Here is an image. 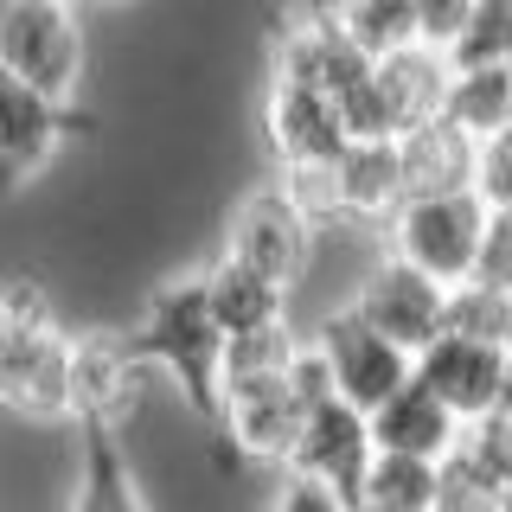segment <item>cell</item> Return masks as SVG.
Masks as SVG:
<instances>
[{
  "label": "cell",
  "mask_w": 512,
  "mask_h": 512,
  "mask_svg": "<svg viewBox=\"0 0 512 512\" xmlns=\"http://www.w3.org/2000/svg\"><path fill=\"white\" fill-rule=\"evenodd\" d=\"M128 340H135V352L148 365H160V372L173 378V391H180L192 410L218 423V404H224V340H231V333H224L218 314H212L205 269H199V276L167 282V288H154Z\"/></svg>",
  "instance_id": "1"
},
{
  "label": "cell",
  "mask_w": 512,
  "mask_h": 512,
  "mask_svg": "<svg viewBox=\"0 0 512 512\" xmlns=\"http://www.w3.org/2000/svg\"><path fill=\"white\" fill-rule=\"evenodd\" d=\"M0 404L20 416H71V340L32 282H0Z\"/></svg>",
  "instance_id": "2"
},
{
  "label": "cell",
  "mask_w": 512,
  "mask_h": 512,
  "mask_svg": "<svg viewBox=\"0 0 512 512\" xmlns=\"http://www.w3.org/2000/svg\"><path fill=\"white\" fill-rule=\"evenodd\" d=\"M487 212L493 205L480 199V186H461V192H410L391 218H384V250L416 263L423 276L436 282H468L474 263H480V237H487Z\"/></svg>",
  "instance_id": "3"
},
{
  "label": "cell",
  "mask_w": 512,
  "mask_h": 512,
  "mask_svg": "<svg viewBox=\"0 0 512 512\" xmlns=\"http://www.w3.org/2000/svg\"><path fill=\"white\" fill-rule=\"evenodd\" d=\"M0 64L32 90L71 103L84 77V26L64 0H0Z\"/></svg>",
  "instance_id": "4"
},
{
  "label": "cell",
  "mask_w": 512,
  "mask_h": 512,
  "mask_svg": "<svg viewBox=\"0 0 512 512\" xmlns=\"http://www.w3.org/2000/svg\"><path fill=\"white\" fill-rule=\"evenodd\" d=\"M308 340L320 346V359H327L333 391H340L346 404H359L365 416H372L391 391H404V384L416 378V352L397 346L391 333H378L372 320L352 308V301H346V308H333V314L308 333Z\"/></svg>",
  "instance_id": "5"
},
{
  "label": "cell",
  "mask_w": 512,
  "mask_h": 512,
  "mask_svg": "<svg viewBox=\"0 0 512 512\" xmlns=\"http://www.w3.org/2000/svg\"><path fill=\"white\" fill-rule=\"evenodd\" d=\"M314 218L301 212L295 199H288L282 186H256L237 199L231 224H224V256H237V263H250L256 276L295 288L301 269L314 263Z\"/></svg>",
  "instance_id": "6"
},
{
  "label": "cell",
  "mask_w": 512,
  "mask_h": 512,
  "mask_svg": "<svg viewBox=\"0 0 512 512\" xmlns=\"http://www.w3.org/2000/svg\"><path fill=\"white\" fill-rule=\"evenodd\" d=\"M352 308L372 320L378 333H391L397 346L423 352L429 340L448 333V282L423 276L416 263H404V256H391V250H378L372 269L352 288Z\"/></svg>",
  "instance_id": "7"
},
{
  "label": "cell",
  "mask_w": 512,
  "mask_h": 512,
  "mask_svg": "<svg viewBox=\"0 0 512 512\" xmlns=\"http://www.w3.org/2000/svg\"><path fill=\"white\" fill-rule=\"evenodd\" d=\"M378 461V436H372V416L359 404H346V397H327L320 410H308V423H301V442L295 455H288L282 474H301V480H320L327 493H340L352 506L365 493V474H372Z\"/></svg>",
  "instance_id": "8"
},
{
  "label": "cell",
  "mask_w": 512,
  "mask_h": 512,
  "mask_svg": "<svg viewBox=\"0 0 512 512\" xmlns=\"http://www.w3.org/2000/svg\"><path fill=\"white\" fill-rule=\"evenodd\" d=\"M372 52H365L352 32L333 20V7H308L301 20H288L269 45V77L282 84H308V90H327V96H346L352 84L372 77Z\"/></svg>",
  "instance_id": "9"
},
{
  "label": "cell",
  "mask_w": 512,
  "mask_h": 512,
  "mask_svg": "<svg viewBox=\"0 0 512 512\" xmlns=\"http://www.w3.org/2000/svg\"><path fill=\"white\" fill-rule=\"evenodd\" d=\"M301 423H308V404L295 397L288 372L224 384L218 429L244 461H256V468H288V455H295V442H301Z\"/></svg>",
  "instance_id": "10"
},
{
  "label": "cell",
  "mask_w": 512,
  "mask_h": 512,
  "mask_svg": "<svg viewBox=\"0 0 512 512\" xmlns=\"http://www.w3.org/2000/svg\"><path fill=\"white\" fill-rule=\"evenodd\" d=\"M148 359L135 352L128 333H84L71 340V416L84 429H116L141 404Z\"/></svg>",
  "instance_id": "11"
},
{
  "label": "cell",
  "mask_w": 512,
  "mask_h": 512,
  "mask_svg": "<svg viewBox=\"0 0 512 512\" xmlns=\"http://www.w3.org/2000/svg\"><path fill=\"white\" fill-rule=\"evenodd\" d=\"M263 141H269V154H276V167H308V160H340L352 148V128H346L340 96L269 77Z\"/></svg>",
  "instance_id": "12"
},
{
  "label": "cell",
  "mask_w": 512,
  "mask_h": 512,
  "mask_svg": "<svg viewBox=\"0 0 512 512\" xmlns=\"http://www.w3.org/2000/svg\"><path fill=\"white\" fill-rule=\"evenodd\" d=\"M64 135H71V103L32 90L0 64V186H26L32 173H45Z\"/></svg>",
  "instance_id": "13"
},
{
  "label": "cell",
  "mask_w": 512,
  "mask_h": 512,
  "mask_svg": "<svg viewBox=\"0 0 512 512\" xmlns=\"http://www.w3.org/2000/svg\"><path fill=\"white\" fill-rule=\"evenodd\" d=\"M416 378H423L461 423H487V416L500 410V391H506V346L442 333V340H429L416 352Z\"/></svg>",
  "instance_id": "14"
},
{
  "label": "cell",
  "mask_w": 512,
  "mask_h": 512,
  "mask_svg": "<svg viewBox=\"0 0 512 512\" xmlns=\"http://www.w3.org/2000/svg\"><path fill=\"white\" fill-rule=\"evenodd\" d=\"M372 84H378V103H384V128H391V141H397V135L436 122L442 109H448L455 64H448V52H436V45L416 39V45H404V52H384L378 58Z\"/></svg>",
  "instance_id": "15"
},
{
  "label": "cell",
  "mask_w": 512,
  "mask_h": 512,
  "mask_svg": "<svg viewBox=\"0 0 512 512\" xmlns=\"http://www.w3.org/2000/svg\"><path fill=\"white\" fill-rule=\"evenodd\" d=\"M372 436H378L384 455L448 461V455L461 448V436H468V423H461V416L448 410L423 378H410L404 391H391V397H384V404L372 410Z\"/></svg>",
  "instance_id": "16"
},
{
  "label": "cell",
  "mask_w": 512,
  "mask_h": 512,
  "mask_svg": "<svg viewBox=\"0 0 512 512\" xmlns=\"http://www.w3.org/2000/svg\"><path fill=\"white\" fill-rule=\"evenodd\" d=\"M333 180H340V218L346 224L384 231V218L404 205V160H397V141H352V148L333 160Z\"/></svg>",
  "instance_id": "17"
},
{
  "label": "cell",
  "mask_w": 512,
  "mask_h": 512,
  "mask_svg": "<svg viewBox=\"0 0 512 512\" xmlns=\"http://www.w3.org/2000/svg\"><path fill=\"white\" fill-rule=\"evenodd\" d=\"M397 160H404V199L410 192H461L480 173V141L448 116L397 135Z\"/></svg>",
  "instance_id": "18"
},
{
  "label": "cell",
  "mask_w": 512,
  "mask_h": 512,
  "mask_svg": "<svg viewBox=\"0 0 512 512\" xmlns=\"http://www.w3.org/2000/svg\"><path fill=\"white\" fill-rule=\"evenodd\" d=\"M205 295H212V314L218 327L231 333H256V327H276V320H288V288L256 276L250 263H237V256H218L212 269H205Z\"/></svg>",
  "instance_id": "19"
},
{
  "label": "cell",
  "mask_w": 512,
  "mask_h": 512,
  "mask_svg": "<svg viewBox=\"0 0 512 512\" xmlns=\"http://www.w3.org/2000/svg\"><path fill=\"white\" fill-rule=\"evenodd\" d=\"M352 506H365V512H442V461L384 455L378 448L372 474H365V493Z\"/></svg>",
  "instance_id": "20"
},
{
  "label": "cell",
  "mask_w": 512,
  "mask_h": 512,
  "mask_svg": "<svg viewBox=\"0 0 512 512\" xmlns=\"http://www.w3.org/2000/svg\"><path fill=\"white\" fill-rule=\"evenodd\" d=\"M442 116L455 128H468L474 141L506 135L512 128V64H474V71H455Z\"/></svg>",
  "instance_id": "21"
},
{
  "label": "cell",
  "mask_w": 512,
  "mask_h": 512,
  "mask_svg": "<svg viewBox=\"0 0 512 512\" xmlns=\"http://www.w3.org/2000/svg\"><path fill=\"white\" fill-rule=\"evenodd\" d=\"M71 512H148L141 506V487L128 474L122 448L109 442V429H90V448H84V480H77V500Z\"/></svg>",
  "instance_id": "22"
},
{
  "label": "cell",
  "mask_w": 512,
  "mask_h": 512,
  "mask_svg": "<svg viewBox=\"0 0 512 512\" xmlns=\"http://www.w3.org/2000/svg\"><path fill=\"white\" fill-rule=\"evenodd\" d=\"M333 20H340L372 58L404 52V45L423 39V32H416V0H333Z\"/></svg>",
  "instance_id": "23"
},
{
  "label": "cell",
  "mask_w": 512,
  "mask_h": 512,
  "mask_svg": "<svg viewBox=\"0 0 512 512\" xmlns=\"http://www.w3.org/2000/svg\"><path fill=\"white\" fill-rule=\"evenodd\" d=\"M448 333L461 340H487V346H512V288H493V282H455L448 288Z\"/></svg>",
  "instance_id": "24"
},
{
  "label": "cell",
  "mask_w": 512,
  "mask_h": 512,
  "mask_svg": "<svg viewBox=\"0 0 512 512\" xmlns=\"http://www.w3.org/2000/svg\"><path fill=\"white\" fill-rule=\"evenodd\" d=\"M301 352V333L276 320V327H256V333H237V340H224V384H250V378H276L295 365Z\"/></svg>",
  "instance_id": "25"
},
{
  "label": "cell",
  "mask_w": 512,
  "mask_h": 512,
  "mask_svg": "<svg viewBox=\"0 0 512 512\" xmlns=\"http://www.w3.org/2000/svg\"><path fill=\"white\" fill-rule=\"evenodd\" d=\"M448 64H455V71H474V64H512V0H474L461 39L448 45Z\"/></svg>",
  "instance_id": "26"
},
{
  "label": "cell",
  "mask_w": 512,
  "mask_h": 512,
  "mask_svg": "<svg viewBox=\"0 0 512 512\" xmlns=\"http://www.w3.org/2000/svg\"><path fill=\"white\" fill-rule=\"evenodd\" d=\"M276 186L301 212L314 218V231H340V180H333V160H308V167H276Z\"/></svg>",
  "instance_id": "27"
},
{
  "label": "cell",
  "mask_w": 512,
  "mask_h": 512,
  "mask_svg": "<svg viewBox=\"0 0 512 512\" xmlns=\"http://www.w3.org/2000/svg\"><path fill=\"white\" fill-rule=\"evenodd\" d=\"M480 199L500 205V212H512V128L493 141H480V173H474Z\"/></svg>",
  "instance_id": "28"
},
{
  "label": "cell",
  "mask_w": 512,
  "mask_h": 512,
  "mask_svg": "<svg viewBox=\"0 0 512 512\" xmlns=\"http://www.w3.org/2000/svg\"><path fill=\"white\" fill-rule=\"evenodd\" d=\"M474 276L493 282V288H512V212H500V205L487 212V237H480Z\"/></svg>",
  "instance_id": "29"
},
{
  "label": "cell",
  "mask_w": 512,
  "mask_h": 512,
  "mask_svg": "<svg viewBox=\"0 0 512 512\" xmlns=\"http://www.w3.org/2000/svg\"><path fill=\"white\" fill-rule=\"evenodd\" d=\"M468 13H474V0H416V32H423V45L448 52L461 39V26H468Z\"/></svg>",
  "instance_id": "30"
},
{
  "label": "cell",
  "mask_w": 512,
  "mask_h": 512,
  "mask_svg": "<svg viewBox=\"0 0 512 512\" xmlns=\"http://www.w3.org/2000/svg\"><path fill=\"white\" fill-rule=\"evenodd\" d=\"M269 512H346L340 493H327L320 480H301V474H288L282 480V493H276V506Z\"/></svg>",
  "instance_id": "31"
},
{
  "label": "cell",
  "mask_w": 512,
  "mask_h": 512,
  "mask_svg": "<svg viewBox=\"0 0 512 512\" xmlns=\"http://www.w3.org/2000/svg\"><path fill=\"white\" fill-rule=\"evenodd\" d=\"M500 416H512V346H506V391H500Z\"/></svg>",
  "instance_id": "32"
},
{
  "label": "cell",
  "mask_w": 512,
  "mask_h": 512,
  "mask_svg": "<svg viewBox=\"0 0 512 512\" xmlns=\"http://www.w3.org/2000/svg\"><path fill=\"white\" fill-rule=\"evenodd\" d=\"M103 7H128V0H103Z\"/></svg>",
  "instance_id": "33"
},
{
  "label": "cell",
  "mask_w": 512,
  "mask_h": 512,
  "mask_svg": "<svg viewBox=\"0 0 512 512\" xmlns=\"http://www.w3.org/2000/svg\"><path fill=\"white\" fill-rule=\"evenodd\" d=\"M346 512H365V506H346Z\"/></svg>",
  "instance_id": "34"
},
{
  "label": "cell",
  "mask_w": 512,
  "mask_h": 512,
  "mask_svg": "<svg viewBox=\"0 0 512 512\" xmlns=\"http://www.w3.org/2000/svg\"><path fill=\"white\" fill-rule=\"evenodd\" d=\"M64 7H77V0H64Z\"/></svg>",
  "instance_id": "35"
}]
</instances>
